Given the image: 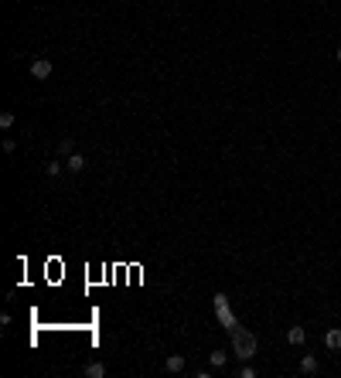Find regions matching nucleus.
<instances>
[{"instance_id":"obj_1","label":"nucleus","mask_w":341,"mask_h":378,"mask_svg":"<svg viewBox=\"0 0 341 378\" xmlns=\"http://www.w3.org/2000/svg\"><path fill=\"white\" fill-rule=\"evenodd\" d=\"M232 351H236V358H239V361H249L252 355H256V338H252L249 331L239 327V331L232 334Z\"/></svg>"},{"instance_id":"obj_2","label":"nucleus","mask_w":341,"mask_h":378,"mask_svg":"<svg viewBox=\"0 0 341 378\" xmlns=\"http://www.w3.org/2000/svg\"><path fill=\"white\" fill-rule=\"evenodd\" d=\"M52 72H55V65H52V61H48V58H38V61H31V78H48L52 75Z\"/></svg>"},{"instance_id":"obj_3","label":"nucleus","mask_w":341,"mask_h":378,"mask_svg":"<svg viewBox=\"0 0 341 378\" xmlns=\"http://www.w3.org/2000/svg\"><path fill=\"white\" fill-rule=\"evenodd\" d=\"M304 341H307V331H304V327H286V344L300 348Z\"/></svg>"},{"instance_id":"obj_4","label":"nucleus","mask_w":341,"mask_h":378,"mask_svg":"<svg viewBox=\"0 0 341 378\" xmlns=\"http://www.w3.org/2000/svg\"><path fill=\"white\" fill-rule=\"evenodd\" d=\"M324 344H328L331 351H341V331H338V327H331V331L324 334Z\"/></svg>"},{"instance_id":"obj_5","label":"nucleus","mask_w":341,"mask_h":378,"mask_svg":"<svg viewBox=\"0 0 341 378\" xmlns=\"http://www.w3.org/2000/svg\"><path fill=\"white\" fill-rule=\"evenodd\" d=\"M164 368H168L170 375H178V372H184V355H170Z\"/></svg>"},{"instance_id":"obj_6","label":"nucleus","mask_w":341,"mask_h":378,"mask_svg":"<svg viewBox=\"0 0 341 378\" xmlns=\"http://www.w3.org/2000/svg\"><path fill=\"white\" fill-rule=\"evenodd\" d=\"M65 167L72 170V174H78V170L86 167V157H82V153H68V160H65Z\"/></svg>"},{"instance_id":"obj_7","label":"nucleus","mask_w":341,"mask_h":378,"mask_svg":"<svg viewBox=\"0 0 341 378\" xmlns=\"http://www.w3.org/2000/svg\"><path fill=\"white\" fill-rule=\"evenodd\" d=\"M86 378H106V365H102V361L86 365Z\"/></svg>"},{"instance_id":"obj_8","label":"nucleus","mask_w":341,"mask_h":378,"mask_svg":"<svg viewBox=\"0 0 341 378\" xmlns=\"http://www.w3.org/2000/svg\"><path fill=\"white\" fill-rule=\"evenodd\" d=\"M300 372H304V375H318V358H314V355H304Z\"/></svg>"},{"instance_id":"obj_9","label":"nucleus","mask_w":341,"mask_h":378,"mask_svg":"<svg viewBox=\"0 0 341 378\" xmlns=\"http://www.w3.org/2000/svg\"><path fill=\"white\" fill-rule=\"evenodd\" d=\"M208 358H212V368H226V361H228V355H226V351H212Z\"/></svg>"},{"instance_id":"obj_10","label":"nucleus","mask_w":341,"mask_h":378,"mask_svg":"<svg viewBox=\"0 0 341 378\" xmlns=\"http://www.w3.org/2000/svg\"><path fill=\"white\" fill-rule=\"evenodd\" d=\"M14 126V113H0V130H10Z\"/></svg>"},{"instance_id":"obj_11","label":"nucleus","mask_w":341,"mask_h":378,"mask_svg":"<svg viewBox=\"0 0 341 378\" xmlns=\"http://www.w3.org/2000/svg\"><path fill=\"white\" fill-rule=\"evenodd\" d=\"M44 170H48V177H55L58 170H62V164H58V160H48V167H44Z\"/></svg>"},{"instance_id":"obj_12","label":"nucleus","mask_w":341,"mask_h":378,"mask_svg":"<svg viewBox=\"0 0 341 378\" xmlns=\"http://www.w3.org/2000/svg\"><path fill=\"white\" fill-rule=\"evenodd\" d=\"M58 150L65 153V157H68V153H76V150H72V140H62V143H58Z\"/></svg>"},{"instance_id":"obj_13","label":"nucleus","mask_w":341,"mask_h":378,"mask_svg":"<svg viewBox=\"0 0 341 378\" xmlns=\"http://www.w3.org/2000/svg\"><path fill=\"white\" fill-rule=\"evenodd\" d=\"M334 58H338V61H341V48H338V55H334Z\"/></svg>"},{"instance_id":"obj_14","label":"nucleus","mask_w":341,"mask_h":378,"mask_svg":"<svg viewBox=\"0 0 341 378\" xmlns=\"http://www.w3.org/2000/svg\"><path fill=\"white\" fill-rule=\"evenodd\" d=\"M321 3H324V0H321Z\"/></svg>"}]
</instances>
